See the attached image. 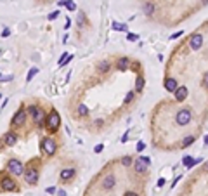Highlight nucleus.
<instances>
[{"label": "nucleus", "mask_w": 208, "mask_h": 196, "mask_svg": "<svg viewBox=\"0 0 208 196\" xmlns=\"http://www.w3.org/2000/svg\"><path fill=\"white\" fill-rule=\"evenodd\" d=\"M52 193H56V188H47V194H52Z\"/></svg>", "instance_id": "36"}, {"label": "nucleus", "mask_w": 208, "mask_h": 196, "mask_svg": "<svg viewBox=\"0 0 208 196\" xmlns=\"http://www.w3.org/2000/svg\"><path fill=\"white\" fill-rule=\"evenodd\" d=\"M128 66H130V61H128V57H120V59L116 61V68H118V70H122V71L128 70Z\"/></svg>", "instance_id": "14"}, {"label": "nucleus", "mask_w": 208, "mask_h": 196, "mask_svg": "<svg viewBox=\"0 0 208 196\" xmlns=\"http://www.w3.org/2000/svg\"><path fill=\"white\" fill-rule=\"evenodd\" d=\"M2 189H5V191H14V189H16L14 179H11V177H4V179H2Z\"/></svg>", "instance_id": "11"}, {"label": "nucleus", "mask_w": 208, "mask_h": 196, "mask_svg": "<svg viewBox=\"0 0 208 196\" xmlns=\"http://www.w3.org/2000/svg\"><path fill=\"white\" fill-rule=\"evenodd\" d=\"M28 111L31 113L35 123H38V125L44 123V116H45V115H44V111H42V110H38V108H35V106H30V108H28Z\"/></svg>", "instance_id": "7"}, {"label": "nucleus", "mask_w": 208, "mask_h": 196, "mask_svg": "<svg viewBox=\"0 0 208 196\" xmlns=\"http://www.w3.org/2000/svg\"><path fill=\"white\" fill-rule=\"evenodd\" d=\"M66 7L70 9V11H75V9H76V7H75V4H73V2H68V4H66Z\"/></svg>", "instance_id": "29"}, {"label": "nucleus", "mask_w": 208, "mask_h": 196, "mask_svg": "<svg viewBox=\"0 0 208 196\" xmlns=\"http://www.w3.org/2000/svg\"><path fill=\"white\" fill-rule=\"evenodd\" d=\"M37 73H38V68H37V66H35V68H31V70H30V73H28V76H26V80L30 82V80L33 78V76L37 75Z\"/></svg>", "instance_id": "24"}, {"label": "nucleus", "mask_w": 208, "mask_h": 196, "mask_svg": "<svg viewBox=\"0 0 208 196\" xmlns=\"http://www.w3.org/2000/svg\"><path fill=\"white\" fill-rule=\"evenodd\" d=\"M59 125H61L59 113H57V111H50V115H49V118H47V127L50 128V130H56Z\"/></svg>", "instance_id": "4"}, {"label": "nucleus", "mask_w": 208, "mask_h": 196, "mask_svg": "<svg viewBox=\"0 0 208 196\" xmlns=\"http://www.w3.org/2000/svg\"><path fill=\"white\" fill-rule=\"evenodd\" d=\"M42 147H44V151L47 153V155H54V153H56V149H57L56 141L52 139V137H45L44 142H42Z\"/></svg>", "instance_id": "5"}, {"label": "nucleus", "mask_w": 208, "mask_h": 196, "mask_svg": "<svg viewBox=\"0 0 208 196\" xmlns=\"http://www.w3.org/2000/svg\"><path fill=\"white\" fill-rule=\"evenodd\" d=\"M203 85H205V89L208 90V71L203 75Z\"/></svg>", "instance_id": "27"}, {"label": "nucleus", "mask_w": 208, "mask_h": 196, "mask_svg": "<svg viewBox=\"0 0 208 196\" xmlns=\"http://www.w3.org/2000/svg\"><path fill=\"white\" fill-rule=\"evenodd\" d=\"M57 14H59V12H52V14L49 16V19H56V18H57Z\"/></svg>", "instance_id": "37"}, {"label": "nucleus", "mask_w": 208, "mask_h": 196, "mask_svg": "<svg viewBox=\"0 0 208 196\" xmlns=\"http://www.w3.org/2000/svg\"><path fill=\"white\" fill-rule=\"evenodd\" d=\"M9 35H11V31H9V30H7V28H5V30H4V31H2V37H9Z\"/></svg>", "instance_id": "35"}, {"label": "nucleus", "mask_w": 208, "mask_h": 196, "mask_svg": "<svg viewBox=\"0 0 208 196\" xmlns=\"http://www.w3.org/2000/svg\"><path fill=\"white\" fill-rule=\"evenodd\" d=\"M165 89H167L168 92H175L179 89L177 80H175V78H167V80H165Z\"/></svg>", "instance_id": "12"}, {"label": "nucleus", "mask_w": 208, "mask_h": 196, "mask_svg": "<svg viewBox=\"0 0 208 196\" xmlns=\"http://www.w3.org/2000/svg\"><path fill=\"white\" fill-rule=\"evenodd\" d=\"M125 196H139V194H137V193H134V191H127Z\"/></svg>", "instance_id": "34"}, {"label": "nucleus", "mask_w": 208, "mask_h": 196, "mask_svg": "<svg viewBox=\"0 0 208 196\" xmlns=\"http://www.w3.org/2000/svg\"><path fill=\"white\" fill-rule=\"evenodd\" d=\"M194 142V137L193 136H189V137H186V139L182 141V147H187V146H191V144Z\"/></svg>", "instance_id": "23"}, {"label": "nucleus", "mask_w": 208, "mask_h": 196, "mask_svg": "<svg viewBox=\"0 0 208 196\" xmlns=\"http://www.w3.org/2000/svg\"><path fill=\"white\" fill-rule=\"evenodd\" d=\"M201 45H203V35H201V33L191 35V38H189V47H191V49H193V50H200Z\"/></svg>", "instance_id": "6"}, {"label": "nucleus", "mask_w": 208, "mask_h": 196, "mask_svg": "<svg viewBox=\"0 0 208 196\" xmlns=\"http://www.w3.org/2000/svg\"><path fill=\"white\" fill-rule=\"evenodd\" d=\"M102 149H104V146H102V144H97V146H96V149H94V151H96V153H101Z\"/></svg>", "instance_id": "30"}, {"label": "nucleus", "mask_w": 208, "mask_h": 196, "mask_svg": "<svg viewBox=\"0 0 208 196\" xmlns=\"http://www.w3.org/2000/svg\"><path fill=\"white\" fill-rule=\"evenodd\" d=\"M148 165H149V158H146V156H139V158L135 160V163H134V170L137 173H144L146 170H148Z\"/></svg>", "instance_id": "3"}, {"label": "nucleus", "mask_w": 208, "mask_h": 196, "mask_svg": "<svg viewBox=\"0 0 208 196\" xmlns=\"http://www.w3.org/2000/svg\"><path fill=\"white\" fill-rule=\"evenodd\" d=\"M115 184H116V181H115L113 175H106L104 181H102V188L104 189H113V188H115Z\"/></svg>", "instance_id": "13"}, {"label": "nucleus", "mask_w": 208, "mask_h": 196, "mask_svg": "<svg viewBox=\"0 0 208 196\" xmlns=\"http://www.w3.org/2000/svg\"><path fill=\"white\" fill-rule=\"evenodd\" d=\"M99 71H102V73H108L109 71V63H108V61L99 63Z\"/></svg>", "instance_id": "22"}, {"label": "nucleus", "mask_w": 208, "mask_h": 196, "mask_svg": "<svg viewBox=\"0 0 208 196\" xmlns=\"http://www.w3.org/2000/svg\"><path fill=\"white\" fill-rule=\"evenodd\" d=\"M144 142H137V151H142V149H144Z\"/></svg>", "instance_id": "33"}, {"label": "nucleus", "mask_w": 208, "mask_h": 196, "mask_svg": "<svg viewBox=\"0 0 208 196\" xmlns=\"http://www.w3.org/2000/svg\"><path fill=\"white\" fill-rule=\"evenodd\" d=\"M142 12H144L146 16H151L153 12H154V5H153L151 2H146V4L142 5Z\"/></svg>", "instance_id": "17"}, {"label": "nucleus", "mask_w": 208, "mask_h": 196, "mask_svg": "<svg viewBox=\"0 0 208 196\" xmlns=\"http://www.w3.org/2000/svg\"><path fill=\"white\" fill-rule=\"evenodd\" d=\"M5 80H12V75L5 76V75H0V82H5Z\"/></svg>", "instance_id": "28"}, {"label": "nucleus", "mask_w": 208, "mask_h": 196, "mask_svg": "<svg viewBox=\"0 0 208 196\" xmlns=\"http://www.w3.org/2000/svg\"><path fill=\"white\" fill-rule=\"evenodd\" d=\"M180 35H182V31H177V33H174V35L170 37V40H174V38H179Z\"/></svg>", "instance_id": "32"}, {"label": "nucleus", "mask_w": 208, "mask_h": 196, "mask_svg": "<svg viewBox=\"0 0 208 196\" xmlns=\"http://www.w3.org/2000/svg\"><path fill=\"white\" fill-rule=\"evenodd\" d=\"M134 92H128V94H127L125 95V104H127V102H130V101H132V99H134Z\"/></svg>", "instance_id": "26"}, {"label": "nucleus", "mask_w": 208, "mask_h": 196, "mask_svg": "<svg viewBox=\"0 0 208 196\" xmlns=\"http://www.w3.org/2000/svg\"><path fill=\"white\" fill-rule=\"evenodd\" d=\"M113 30H116V31H127V24H123V23H113Z\"/></svg>", "instance_id": "21"}, {"label": "nucleus", "mask_w": 208, "mask_h": 196, "mask_svg": "<svg viewBox=\"0 0 208 196\" xmlns=\"http://www.w3.org/2000/svg\"><path fill=\"white\" fill-rule=\"evenodd\" d=\"M76 111H78V115H80V116H85V115L89 113V108H87L85 104H80V106L76 108Z\"/></svg>", "instance_id": "19"}, {"label": "nucleus", "mask_w": 208, "mask_h": 196, "mask_svg": "<svg viewBox=\"0 0 208 196\" xmlns=\"http://www.w3.org/2000/svg\"><path fill=\"white\" fill-rule=\"evenodd\" d=\"M37 179H38V173L35 168H28L24 172V181L28 182V184H37Z\"/></svg>", "instance_id": "8"}, {"label": "nucleus", "mask_w": 208, "mask_h": 196, "mask_svg": "<svg viewBox=\"0 0 208 196\" xmlns=\"http://www.w3.org/2000/svg\"><path fill=\"white\" fill-rule=\"evenodd\" d=\"M163 184H165V179H160V181H158V188H161Z\"/></svg>", "instance_id": "38"}, {"label": "nucleus", "mask_w": 208, "mask_h": 196, "mask_svg": "<svg viewBox=\"0 0 208 196\" xmlns=\"http://www.w3.org/2000/svg\"><path fill=\"white\" fill-rule=\"evenodd\" d=\"M16 139H18L16 134H7V136H5V144H7V146H12V144H16Z\"/></svg>", "instance_id": "18"}, {"label": "nucleus", "mask_w": 208, "mask_h": 196, "mask_svg": "<svg viewBox=\"0 0 208 196\" xmlns=\"http://www.w3.org/2000/svg\"><path fill=\"white\" fill-rule=\"evenodd\" d=\"M127 38H128L130 42H132V40H137L139 37H137V35H132V33H128V37H127Z\"/></svg>", "instance_id": "31"}, {"label": "nucleus", "mask_w": 208, "mask_h": 196, "mask_svg": "<svg viewBox=\"0 0 208 196\" xmlns=\"http://www.w3.org/2000/svg\"><path fill=\"white\" fill-rule=\"evenodd\" d=\"M7 168H9V172L14 173V175H21V173L24 172L23 163L19 162V160H16V158H12V160H9V162H7Z\"/></svg>", "instance_id": "2"}, {"label": "nucleus", "mask_w": 208, "mask_h": 196, "mask_svg": "<svg viewBox=\"0 0 208 196\" xmlns=\"http://www.w3.org/2000/svg\"><path fill=\"white\" fill-rule=\"evenodd\" d=\"M201 4H203V5H208V0H201Z\"/></svg>", "instance_id": "40"}, {"label": "nucleus", "mask_w": 208, "mask_h": 196, "mask_svg": "<svg viewBox=\"0 0 208 196\" xmlns=\"http://www.w3.org/2000/svg\"><path fill=\"white\" fill-rule=\"evenodd\" d=\"M122 165L123 167H130V165H132V158H130V156H123V158H122Z\"/></svg>", "instance_id": "25"}, {"label": "nucleus", "mask_w": 208, "mask_h": 196, "mask_svg": "<svg viewBox=\"0 0 208 196\" xmlns=\"http://www.w3.org/2000/svg\"><path fill=\"white\" fill-rule=\"evenodd\" d=\"M75 175V168H64L61 170V179L63 181H68V179H71Z\"/></svg>", "instance_id": "16"}, {"label": "nucleus", "mask_w": 208, "mask_h": 196, "mask_svg": "<svg viewBox=\"0 0 208 196\" xmlns=\"http://www.w3.org/2000/svg\"><path fill=\"white\" fill-rule=\"evenodd\" d=\"M205 144H206V146H208V136L205 137Z\"/></svg>", "instance_id": "41"}, {"label": "nucleus", "mask_w": 208, "mask_h": 196, "mask_svg": "<svg viewBox=\"0 0 208 196\" xmlns=\"http://www.w3.org/2000/svg\"><path fill=\"white\" fill-rule=\"evenodd\" d=\"M174 94H175V101L182 102V101H186V97H187V94H189V90H187L186 85H182V87H179V89L174 92Z\"/></svg>", "instance_id": "9"}, {"label": "nucleus", "mask_w": 208, "mask_h": 196, "mask_svg": "<svg viewBox=\"0 0 208 196\" xmlns=\"http://www.w3.org/2000/svg\"><path fill=\"white\" fill-rule=\"evenodd\" d=\"M191 118H193V113H191L189 108H184V110H180L177 113V116H175V121H177V125H180V127H184V125H187L191 121Z\"/></svg>", "instance_id": "1"}, {"label": "nucleus", "mask_w": 208, "mask_h": 196, "mask_svg": "<svg viewBox=\"0 0 208 196\" xmlns=\"http://www.w3.org/2000/svg\"><path fill=\"white\" fill-rule=\"evenodd\" d=\"M57 196H66V193H64L63 189H59V191H57Z\"/></svg>", "instance_id": "39"}, {"label": "nucleus", "mask_w": 208, "mask_h": 196, "mask_svg": "<svg viewBox=\"0 0 208 196\" xmlns=\"http://www.w3.org/2000/svg\"><path fill=\"white\" fill-rule=\"evenodd\" d=\"M201 162V158H198V160H194V158H191V156H184L182 158V163L187 167V168H191V167H194L196 163H200Z\"/></svg>", "instance_id": "15"}, {"label": "nucleus", "mask_w": 208, "mask_h": 196, "mask_svg": "<svg viewBox=\"0 0 208 196\" xmlns=\"http://www.w3.org/2000/svg\"><path fill=\"white\" fill-rule=\"evenodd\" d=\"M142 89H144V78H142V76H139V78H137V82H135V90H137V92H141Z\"/></svg>", "instance_id": "20"}, {"label": "nucleus", "mask_w": 208, "mask_h": 196, "mask_svg": "<svg viewBox=\"0 0 208 196\" xmlns=\"http://www.w3.org/2000/svg\"><path fill=\"white\" fill-rule=\"evenodd\" d=\"M24 120H26V111H24V110H19L18 113L14 115V118H12L11 123L14 125V127H18V125H23V123H24Z\"/></svg>", "instance_id": "10"}]
</instances>
